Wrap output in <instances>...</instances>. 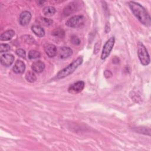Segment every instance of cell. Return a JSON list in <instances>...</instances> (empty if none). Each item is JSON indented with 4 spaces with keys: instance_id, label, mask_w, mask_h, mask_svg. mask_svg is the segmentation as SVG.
Wrapping results in <instances>:
<instances>
[{
    "instance_id": "obj_1",
    "label": "cell",
    "mask_w": 151,
    "mask_h": 151,
    "mask_svg": "<svg viewBox=\"0 0 151 151\" xmlns=\"http://www.w3.org/2000/svg\"><path fill=\"white\" fill-rule=\"evenodd\" d=\"M129 5L133 14L142 24L147 27L150 25L151 19L150 15L143 6L133 1L129 2Z\"/></svg>"
},
{
    "instance_id": "obj_2",
    "label": "cell",
    "mask_w": 151,
    "mask_h": 151,
    "mask_svg": "<svg viewBox=\"0 0 151 151\" xmlns=\"http://www.w3.org/2000/svg\"><path fill=\"white\" fill-rule=\"evenodd\" d=\"M83 61V57H79L76 60L73 61L70 64H69L68 66H67L66 67L61 70L60 71H59L57 74V78L58 79H61L71 74L76 70V69L82 64Z\"/></svg>"
},
{
    "instance_id": "obj_3",
    "label": "cell",
    "mask_w": 151,
    "mask_h": 151,
    "mask_svg": "<svg viewBox=\"0 0 151 151\" xmlns=\"http://www.w3.org/2000/svg\"><path fill=\"white\" fill-rule=\"evenodd\" d=\"M137 55L141 64L147 65L150 63V57L145 46L140 42L137 44Z\"/></svg>"
},
{
    "instance_id": "obj_4",
    "label": "cell",
    "mask_w": 151,
    "mask_h": 151,
    "mask_svg": "<svg viewBox=\"0 0 151 151\" xmlns=\"http://www.w3.org/2000/svg\"><path fill=\"white\" fill-rule=\"evenodd\" d=\"M85 18L83 15H74L69 18L65 22V25L71 28L81 27L84 23Z\"/></svg>"
},
{
    "instance_id": "obj_5",
    "label": "cell",
    "mask_w": 151,
    "mask_h": 151,
    "mask_svg": "<svg viewBox=\"0 0 151 151\" xmlns=\"http://www.w3.org/2000/svg\"><path fill=\"white\" fill-rule=\"evenodd\" d=\"M115 42V38L114 37H110L105 43L101 54V58L102 60L106 59L110 54L112 50Z\"/></svg>"
},
{
    "instance_id": "obj_6",
    "label": "cell",
    "mask_w": 151,
    "mask_h": 151,
    "mask_svg": "<svg viewBox=\"0 0 151 151\" xmlns=\"http://www.w3.org/2000/svg\"><path fill=\"white\" fill-rule=\"evenodd\" d=\"M85 86L84 82L83 81H78L71 86L68 88V91L71 94H77L80 93L84 88Z\"/></svg>"
},
{
    "instance_id": "obj_7",
    "label": "cell",
    "mask_w": 151,
    "mask_h": 151,
    "mask_svg": "<svg viewBox=\"0 0 151 151\" xmlns=\"http://www.w3.org/2000/svg\"><path fill=\"white\" fill-rule=\"evenodd\" d=\"M78 4H77V2H73L68 4L63 9V14L65 15L68 16L75 12L76 11H77L78 8Z\"/></svg>"
},
{
    "instance_id": "obj_8",
    "label": "cell",
    "mask_w": 151,
    "mask_h": 151,
    "mask_svg": "<svg viewBox=\"0 0 151 151\" xmlns=\"http://www.w3.org/2000/svg\"><path fill=\"white\" fill-rule=\"evenodd\" d=\"M14 61V57L11 54H4L1 57V63L5 67L10 66Z\"/></svg>"
},
{
    "instance_id": "obj_9",
    "label": "cell",
    "mask_w": 151,
    "mask_h": 151,
    "mask_svg": "<svg viewBox=\"0 0 151 151\" xmlns=\"http://www.w3.org/2000/svg\"><path fill=\"white\" fill-rule=\"evenodd\" d=\"M31 18V13L28 11H24L20 14L19 21L21 25L25 26L29 22Z\"/></svg>"
},
{
    "instance_id": "obj_10",
    "label": "cell",
    "mask_w": 151,
    "mask_h": 151,
    "mask_svg": "<svg viewBox=\"0 0 151 151\" xmlns=\"http://www.w3.org/2000/svg\"><path fill=\"white\" fill-rule=\"evenodd\" d=\"M12 70L16 74H22L25 70V64L22 61L18 60L15 62Z\"/></svg>"
},
{
    "instance_id": "obj_11",
    "label": "cell",
    "mask_w": 151,
    "mask_h": 151,
    "mask_svg": "<svg viewBox=\"0 0 151 151\" xmlns=\"http://www.w3.org/2000/svg\"><path fill=\"white\" fill-rule=\"evenodd\" d=\"M46 54L50 58L54 57L57 54V48L54 44H47L44 47Z\"/></svg>"
},
{
    "instance_id": "obj_12",
    "label": "cell",
    "mask_w": 151,
    "mask_h": 151,
    "mask_svg": "<svg viewBox=\"0 0 151 151\" xmlns=\"http://www.w3.org/2000/svg\"><path fill=\"white\" fill-rule=\"evenodd\" d=\"M45 66V64L42 61L39 60L33 63L31 68L34 72L37 73H41L44 71Z\"/></svg>"
},
{
    "instance_id": "obj_13",
    "label": "cell",
    "mask_w": 151,
    "mask_h": 151,
    "mask_svg": "<svg viewBox=\"0 0 151 151\" xmlns=\"http://www.w3.org/2000/svg\"><path fill=\"white\" fill-rule=\"evenodd\" d=\"M73 54V50L68 47H63L60 48L59 57L60 58L64 59L69 57Z\"/></svg>"
},
{
    "instance_id": "obj_14",
    "label": "cell",
    "mask_w": 151,
    "mask_h": 151,
    "mask_svg": "<svg viewBox=\"0 0 151 151\" xmlns=\"http://www.w3.org/2000/svg\"><path fill=\"white\" fill-rule=\"evenodd\" d=\"M31 29L32 32L39 37H42L45 35L44 29L38 25H34L33 26H32Z\"/></svg>"
},
{
    "instance_id": "obj_15",
    "label": "cell",
    "mask_w": 151,
    "mask_h": 151,
    "mask_svg": "<svg viewBox=\"0 0 151 151\" xmlns=\"http://www.w3.org/2000/svg\"><path fill=\"white\" fill-rule=\"evenodd\" d=\"M15 32L14 30L9 29L5 31L3 33L1 34L0 36V39L1 41H8L12 38V37L14 35Z\"/></svg>"
},
{
    "instance_id": "obj_16",
    "label": "cell",
    "mask_w": 151,
    "mask_h": 151,
    "mask_svg": "<svg viewBox=\"0 0 151 151\" xmlns=\"http://www.w3.org/2000/svg\"><path fill=\"white\" fill-rule=\"evenodd\" d=\"M55 9L53 6H46L42 9V13L47 17H51L55 13Z\"/></svg>"
},
{
    "instance_id": "obj_17",
    "label": "cell",
    "mask_w": 151,
    "mask_h": 151,
    "mask_svg": "<svg viewBox=\"0 0 151 151\" xmlns=\"http://www.w3.org/2000/svg\"><path fill=\"white\" fill-rule=\"evenodd\" d=\"M25 78L28 82L34 83L36 81L37 77L34 72L29 71L27 73V74L25 75Z\"/></svg>"
},
{
    "instance_id": "obj_18",
    "label": "cell",
    "mask_w": 151,
    "mask_h": 151,
    "mask_svg": "<svg viewBox=\"0 0 151 151\" xmlns=\"http://www.w3.org/2000/svg\"><path fill=\"white\" fill-rule=\"evenodd\" d=\"M40 57V52L36 50H31L28 52V58L29 59H35Z\"/></svg>"
},
{
    "instance_id": "obj_19",
    "label": "cell",
    "mask_w": 151,
    "mask_h": 151,
    "mask_svg": "<svg viewBox=\"0 0 151 151\" xmlns=\"http://www.w3.org/2000/svg\"><path fill=\"white\" fill-rule=\"evenodd\" d=\"M52 35L55 37L62 38L64 35V31L62 29H56L52 31Z\"/></svg>"
},
{
    "instance_id": "obj_20",
    "label": "cell",
    "mask_w": 151,
    "mask_h": 151,
    "mask_svg": "<svg viewBox=\"0 0 151 151\" xmlns=\"http://www.w3.org/2000/svg\"><path fill=\"white\" fill-rule=\"evenodd\" d=\"M40 22L44 26H50L53 22L52 19H48L46 18H43V17L40 18Z\"/></svg>"
},
{
    "instance_id": "obj_21",
    "label": "cell",
    "mask_w": 151,
    "mask_h": 151,
    "mask_svg": "<svg viewBox=\"0 0 151 151\" xmlns=\"http://www.w3.org/2000/svg\"><path fill=\"white\" fill-rule=\"evenodd\" d=\"M10 50V46L7 44H1L0 45V52H4Z\"/></svg>"
},
{
    "instance_id": "obj_22",
    "label": "cell",
    "mask_w": 151,
    "mask_h": 151,
    "mask_svg": "<svg viewBox=\"0 0 151 151\" xmlns=\"http://www.w3.org/2000/svg\"><path fill=\"white\" fill-rule=\"evenodd\" d=\"M15 52L17 54V55H18L19 57L23 58H25L26 57V52L22 48H18L16 51Z\"/></svg>"
},
{
    "instance_id": "obj_23",
    "label": "cell",
    "mask_w": 151,
    "mask_h": 151,
    "mask_svg": "<svg viewBox=\"0 0 151 151\" xmlns=\"http://www.w3.org/2000/svg\"><path fill=\"white\" fill-rule=\"evenodd\" d=\"M24 41L28 44H33L35 42V40L31 35H24L22 37Z\"/></svg>"
},
{
    "instance_id": "obj_24",
    "label": "cell",
    "mask_w": 151,
    "mask_h": 151,
    "mask_svg": "<svg viewBox=\"0 0 151 151\" xmlns=\"http://www.w3.org/2000/svg\"><path fill=\"white\" fill-rule=\"evenodd\" d=\"M71 42L73 44H74V45H79L80 44V42H81V41H80V40L79 39V38L78 37H77V36H75V35H74V36H72L71 37Z\"/></svg>"
},
{
    "instance_id": "obj_25",
    "label": "cell",
    "mask_w": 151,
    "mask_h": 151,
    "mask_svg": "<svg viewBox=\"0 0 151 151\" xmlns=\"http://www.w3.org/2000/svg\"><path fill=\"white\" fill-rule=\"evenodd\" d=\"M104 75L106 78H110L112 76L113 74L110 70H106L104 73Z\"/></svg>"
},
{
    "instance_id": "obj_26",
    "label": "cell",
    "mask_w": 151,
    "mask_h": 151,
    "mask_svg": "<svg viewBox=\"0 0 151 151\" xmlns=\"http://www.w3.org/2000/svg\"><path fill=\"white\" fill-rule=\"evenodd\" d=\"M137 132H138L139 133H144L145 134H147V133L146 132H147V129L146 127H139L137 129Z\"/></svg>"
},
{
    "instance_id": "obj_27",
    "label": "cell",
    "mask_w": 151,
    "mask_h": 151,
    "mask_svg": "<svg viewBox=\"0 0 151 151\" xmlns=\"http://www.w3.org/2000/svg\"><path fill=\"white\" fill-rule=\"evenodd\" d=\"M110 31V26L109 22H106V25H105V28H104V31L106 33L109 32Z\"/></svg>"
},
{
    "instance_id": "obj_28",
    "label": "cell",
    "mask_w": 151,
    "mask_h": 151,
    "mask_svg": "<svg viewBox=\"0 0 151 151\" xmlns=\"http://www.w3.org/2000/svg\"><path fill=\"white\" fill-rule=\"evenodd\" d=\"M99 50H100V44H99V43H96L95 45L94 50V53L97 54L99 51Z\"/></svg>"
},
{
    "instance_id": "obj_29",
    "label": "cell",
    "mask_w": 151,
    "mask_h": 151,
    "mask_svg": "<svg viewBox=\"0 0 151 151\" xmlns=\"http://www.w3.org/2000/svg\"><path fill=\"white\" fill-rule=\"evenodd\" d=\"M119 58H117V57H114L113 59V63H119Z\"/></svg>"
}]
</instances>
